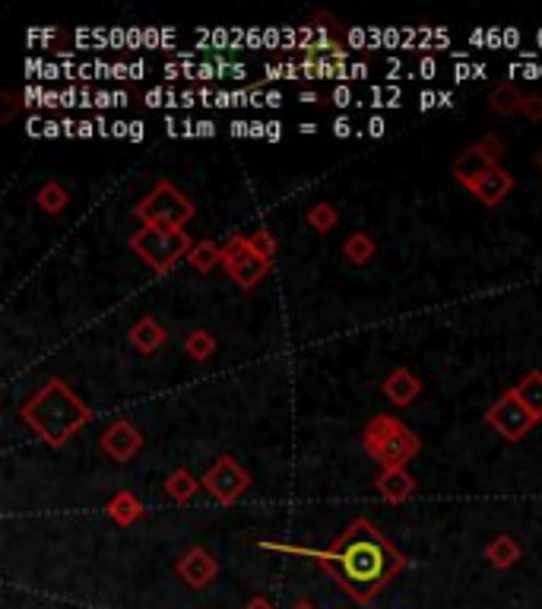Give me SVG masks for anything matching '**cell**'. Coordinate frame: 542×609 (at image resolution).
I'll return each mask as SVG.
<instances>
[{"instance_id": "cell-1", "label": "cell", "mask_w": 542, "mask_h": 609, "mask_svg": "<svg viewBox=\"0 0 542 609\" xmlns=\"http://www.w3.org/2000/svg\"><path fill=\"white\" fill-rule=\"evenodd\" d=\"M308 559L321 565L359 606H368L409 565L403 552L368 518H355L327 549L308 546Z\"/></svg>"}, {"instance_id": "cell-2", "label": "cell", "mask_w": 542, "mask_h": 609, "mask_svg": "<svg viewBox=\"0 0 542 609\" xmlns=\"http://www.w3.org/2000/svg\"><path fill=\"white\" fill-rule=\"evenodd\" d=\"M20 416L48 448H64L83 426L92 422V406L70 391L64 378H48L23 406Z\"/></svg>"}, {"instance_id": "cell-3", "label": "cell", "mask_w": 542, "mask_h": 609, "mask_svg": "<svg viewBox=\"0 0 542 609\" xmlns=\"http://www.w3.org/2000/svg\"><path fill=\"white\" fill-rule=\"evenodd\" d=\"M362 445L365 454L381 464V470H406L409 460H416L422 451V438L406 429L397 416L381 413L365 422L362 429Z\"/></svg>"}, {"instance_id": "cell-4", "label": "cell", "mask_w": 542, "mask_h": 609, "mask_svg": "<svg viewBox=\"0 0 542 609\" xmlns=\"http://www.w3.org/2000/svg\"><path fill=\"white\" fill-rule=\"evenodd\" d=\"M194 248L191 235L184 229L168 226H143L140 232L130 235V251H134L153 273H172L181 257H188Z\"/></svg>"}, {"instance_id": "cell-5", "label": "cell", "mask_w": 542, "mask_h": 609, "mask_svg": "<svg viewBox=\"0 0 542 609\" xmlns=\"http://www.w3.org/2000/svg\"><path fill=\"white\" fill-rule=\"evenodd\" d=\"M137 219H143V226H168V229H184L197 216V207L188 194H181L172 181H159L153 191H149L137 203Z\"/></svg>"}, {"instance_id": "cell-6", "label": "cell", "mask_w": 542, "mask_h": 609, "mask_svg": "<svg viewBox=\"0 0 542 609\" xmlns=\"http://www.w3.org/2000/svg\"><path fill=\"white\" fill-rule=\"evenodd\" d=\"M203 489H207L219 505L229 508L251 489V473L241 467L232 454H219L216 464L203 473Z\"/></svg>"}, {"instance_id": "cell-7", "label": "cell", "mask_w": 542, "mask_h": 609, "mask_svg": "<svg viewBox=\"0 0 542 609\" xmlns=\"http://www.w3.org/2000/svg\"><path fill=\"white\" fill-rule=\"evenodd\" d=\"M485 422H489V426H492L504 441H523V438L533 432V426H536L539 419L527 410V406H523V400L514 394V387H511L508 394H501V397L489 406V413H485Z\"/></svg>"}, {"instance_id": "cell-8", "label": "cell", "mask_w": 542, "mask_h": 609, "mask_svg": "<svg viewBox=\"0 0 542 609\" xmlns=\"http://www.w3.org/2000/svg\"><path fill=\"white\" fill-rule=\"evenodd\" d=\"M222 267L232 276V280L241 286V289H254L264 276L273 270L270 261L264 257H257L251 248H248V235H232L226 245H222Z\"/></svg>"}, {"instance_id": "cell-9", "label": "cell", "mask_w": 542, "mask_h": 609, "mask_svg": "<svg viewBox=\"0 0 542 609\" xmlns=\"http://www.w3.org/2000/svg\"><path fill=\"white\" fill-rule=\"evenodd\" d=\"M504 153V143L501 137L489 134V137H482L476 140L470 150H463L454 162V178L463 184V188H476V184L489 175L492 169H498V159Z\"/></svg>"}, {"instance_id": "cell-10", "label": "cell", "mask_w": 542, "mask_h": 609, "mask_svg": "<svg viewBox=\"0 0 542 609\" xmlns=\"http://www.w3.org/2000/svg\"><path fill=\"white\" fill-rule=\"evenodd\" d=\"M99 448L115 460V464H130L143 451V432L130 419H115L108 422V429L102 432Z\"/></svg>"}, {"instance_id": "cell-11", "label": "cell", "mask_w": 542, "mask_h": 609, "mask_svg": "<svg viewBox=\"0 0 542 609\" xmlns=\"http://www.w3.org/2000/svg\"><path fill=\"white\" fill-rule=\"evenodd\" d=\"M175 575L188 584L191 590H203V587H210L216 578H219V562L210 549H203V546H191L184 556L178 559L175 565Z\"/></svg>"}, {"instance_id": "cell-12", "label": "cell", "mask_w": 542, "mask_h": 609, "mask_svg": "<svg viewBox=\"0 0 542 609\" xmlns=\"http://www.w3.org/2000/svg\"><path fill=\"white\" fill-rule=\"evenodd\" d=\"M514 188H517V178H514L508 169H501V165H498V169H492L489 175H485V178L476 184L473 194H476L479 203H485V207H498V203L508 197Z\"/></svg>"}, {"instance_id": "cell-13", "label": "cell", "mask_w": 542, "mask_h": 609, "mask_svg": "<svg viewBox=\"0 0 542 609\" xmlns=\"http://www.w3.org/2000/svg\"><path fill=\"white\" fill-rule=\"evenodd\" d=\"M127 340H130V346H134V349H140L143 356H153L156 349L165 346L168 330H165L153 315H143L134 327L127 330Z\"/></svg>"}, {"instance_id": "cell-14", "label": "cell", "mask_w": 542, "mask_h": 609, "mask_svg": "<svg viewBox=\"0 0 542 609\" xmlns=\"http://www.w3.org/2000/svg\"><path fill=\"white\" fill-rule=\"evenodd\" d=\"M375 489L384 502L390 505H403L409 495L416 492V479L409 476V470H381L375 479Z\"/></svg>"}, {"instance_id": "cell-15", "label": "cell", "mask_w": 542, "mask_h": 609, "mask_svg": "<svg viewBox=\"0 0 542 609\" xmlns=\"http://www.w3.org/2000/svg\"><path fill=\"white\" fill-rule=\"evenodd\" d=\"M384 394H387L390 403L409 406L422 394V381H419L416 372H409V368H394V372H390L387 381H384Z\"/></svg>"}, {"instance_id": "cell-16", "label": "cell", "mask_w": 542, "mask_h": 609, "mask_svg": "<svg viewBox=\"0 0 542 609\" xmlns=\"http://www.w3.org/2000/svg\"><path fill=\"white\" fill-rule=\"evenodd\" d=\"M143 502L134 495V492H118V495H111L108 498V505H105V514L111 521H115L118 527H130V524H137L143 518Z\"/></svg>"}, {"instance_id": "cell-17", "label": "cell", "mask_w": 542, "mask_h": 609, "mask_svg": "<svg viewBox=\"0 0 542 609\" xmlns=\"http://www.w3.org/2000/svg\"><path fill=\"white\" fill-rule=\"evenodd\" d=\"M485 559H489L495 568L508 571L523 559V546L514 537H508V533H498V537H492L489 546H485Z\"/></svg>"}, {"instance_id": "cell-18", "label": "cell", "mask_w": 542, "mask_h": 609, "mask_svg": "<svg viewBox=\"0 0 542 609\" xmlns=\"http://www.w3.org/2000/svg\"><path fill=\"white\" fill-rule=\"evenodd\" d=\"M523 99H527V92H520L517 83H498L489 92V108L501 118H511L523 112Z\"/></svg>"}, {"instance_id": "cell-19", "label": "cell", "mask_w": 542, "mask_h": 609, "mask_svg": "<svg viewBox=\"0 0 542 609\" xmlns=\"http://www.w3.org/2000/svg\"><path fill=\"white\" fill-rule=\"evenodd\" d=\"M200 486H203V479H197L191 470H175L172 476L165 479V495L178 505H188L191 498L200 492Z\"/></svg>"}, {"instance_id": "cell-20", "label": "cell", "mask_w": 542, "mask_h": 609, "mask_svg": "<svg viewBox=\"0 0 542 609\" xmlns=\"http://www.w3.org/2000/svg\"><path fill=\"white\" fill-rule=\"evenodd\" d=\"M514 394L523 400V406H527L536 419H542V372H539V368H533V372L523 375V381L514 387Z\"/></svg>"}, {"instance_id": "cell-21", "label": "cell", "mask_w": 542, "mask_h": 609, "mask_svg": "<svg viewBox=\"0 0 542 609\" xmlns=\"http://www.w3.org/2000/svg\"><path fill=\"white\" fill-rule=\"evenodd\" d=\"M35 203H39V210L48 213V216H61L67 210L70 203V194L61 181H48L39 188V194H35Z\"/></svg>"}, {"instance_id": "cell-22", "label": "cell", "mask_w": 542, "mask_h": 609, "mask_svg": "<svg viewBox=\"0 0 542 609\" xmlns=\"http://www.w3.org/2000/svg\"><path fill=\"white\" fill-rule=\"evenodd\" d=\"M343 254H346L349 264L365 267L371 257L378 254V245H375V238H371L368 232H352V235L346 238V245H343Z\"/></svg>"}, {"instance_id": "cell-23", "label": "cell", "mask_w": 542, "mask_h": 609, "mask_svg": "<svg viewBox=\"0 0 542 609\" xmlns=\"http://www.w3.org/2000/svg\"><path fill=\"white\" fill-rule=\"evenodd\" d=\"M188 264L200 273H210L213 267L222 264V248L216 242H210V238H203V242H194L191 254H188Z\"/></svg>"}, {"instance_id": "cell-24", "label": "cell", "mask_w": 542, "mask_h": 609, "mask_svg": "<svg viewBox=\"0 0 542 609\" xmlns=\"http://www.w3.org/2000/svg\"><path fill=\"white\" fill-rule=\"evenodd\" d=\"M216 337L210 334V330H191L188 337H184V353H188L194 362H207L216 356Z\"/></svg>"}, {"instance_id": "cell-25", "label": "cell", "mask_w": 542, "mask_h": 609, "mask_svg": "<svg viewBox=\"0 0 542 609\" xmlns=\"http://www.w3.org/2000/svg\"><path fill=\"white\" fill-rule=\"evenodd\" d=\"M308 226L314 232L327 235V232H333L336 226H340V210H336L333 203H314V207L308 210Z\"/></svg>"}, {"instance_id": "cell-26", "label": "cell", "mask_w": 542, "mask_h": 609, "mask_svg": "<svg viewBox=\"0 0 542 609\" xmlns=\"http://www.w3.org/2000/svg\"><path fill=\"white\" fill-rule=\"evenodd\" d=\"M248 248H251L257 257H264V261L273 264V257H276V251H279V242H276V235H273L270 229H257V232L248 235Z\"/></svg>"}, {"instance_id": "cell-27", "label": "cell", "mask_w": 542, "mask_h": 609, "mask_svg": "<svg viewBox=\"0 0 542 609\" xmlns=\"http://www.w3.org/2000/svg\"><path fill=\"white\" fill-rule=\"evenodd\" d=\"M146 105L149 108H162V105H181L178 102V92H172V89H149L146 92Z\"/></svg>"}, {"instance_id": "cell-28", "label": "cell", "mask_w": 542, "mask_h": 609, "mask_svg": "<svg viewBox=\"0 0 542 609\" xmlns=\"http://www.w3.org/2000/svg\"><path fill=\"white\" fill-rule=\"evenodd\" d=\"M520 115L527 118V121H542V96H539V92H527Z\"/></svg>"}, {"instance_id": "cell-29", "label": "cell", "mask_w": 542, "mask_h": 609, "mask_svg": "<svg viewBox=\"0 0 542 609\" xmlns=\"http://www.w3.org/2000/svg\"><path fill=\"white\" fill-rule=\"evenodd\" d=\"M330 102H333L336 108H346V105L352 102V89H349V86H336L333 96H330Z\"/></svg>"}, {"instance_id": "cell-30", "label": "cell", "mask_w": 542, "mask_h": 609, "mask_svg": "<svg viewBox=\"0 0 542 609\" xmlns=\"http://www.w3.org/2000/svg\"><path fill=\"white\" fill-rule=\"evenodd\" d=\"M365 42H368L365 29H355V26H352V29H349V45H352L355 51H365V48H368Z\"/></svg>"}, {"instance_id": "cell-31", "label": "cell", "mask_w": 542, "mask_h": 609, "mask_svg": "<svg viewBox=\"0 0 542 609\" xmlns=\"http://www.w3.org/2000/svg\"><path fill=\"white\" fill-rule=\"evenodd\" d=\"M333 134H336V137H349V134H352V121H349V118H336V121H333Z\"/></svg>"}, {"instance_id": "cell-32", "label": "cell", "mask_w": 542, "mask_h": 609, "mask_svg": "<svg viewBox=\"0 0 542 609\" xmlns=\"http://www.w3.org/2000/svg\"><path fill=\"white\" fill-rule=\"evenodd\" d=\"M111 105H115V92L99 89V92H96V108H111Z\"/></svg>"}, {"instance_id": "cell-33", "label": "cell", "mask_w": 542, "mask_h": 609, "mask_svg": "<svg viewBox=\"0 0 542 609\" xmlns=\"http://www.w3.org/2000/svg\"><path fill=\"white\" fill-rule=\"evenodd\" d=\"M368 77V64L359 61V64H349V80H365Z\"/></svg>"}, {"instance_id": "cell-34", "label": "cell", "mask_w": 542, "mask_h": 609, "mask_svg": "<svg viewBox=\"0 0 542 609\" xmlns=\"http://www.w3.org/2000/svg\"><path fill=\"white\" fill-rule=\"evenodd\" d=\"M419 73H422L425 80H432L435 73H438V64H435L432 58H422V64H419Z\"/></svg>"}, {"instance_id": "cell-35", "label": "cell", "mask_w": 542, "mask_h": 609, "mask_svg": "<svg viewBox=\"0 0 542 609\" xmlns=\"http://www.w3.org/2000/svg\"><path fill=\"white\" fill-rule=\"evenodd\" d=\"M61 105H64V108L80 105V92H77V89H64V92H61Z\"/></svg>"}, {"instance_id": "cell-36", "label": "cell", "mask_w": 542, "mask_h": 609, "mask_svg": "<svg viewBox=\"0 0 542 609\" xmlns=\"http://www.w3.org/2000/svg\"><path fill=\"white\" fill-rule=\"evenodd\" d=\"M45 127H48V121H42V118H29V134H32V137H45Z\"/></svg>"}, {"instance_id": "cell-37", "label": "cell", "mask_w": 542, "mask_h": 609, "mask_svg": "<svg viewBox=\"0 0 542 609\" xmlns=\"http://www.w3.org/2000/svg\"><path fill=\"white\" fill-rule=\"evenodd\" d=\"M127 45L130 48H143V29H127Z\"/></svg>"}, {"instance_id": "cell-38", "label": "cell", "mask_w": 542, "mask_h": 609, "mask_svg": "<svg viewBox=\"0 0 542 609\" xmlns=\"http://www.w3.org/2000/svg\"><path fill=\"white\" fill-rule=\"evenodd\" d=\"M245 609H276L267 597H251L248 603H245Z\"/></svg>"}, {"instance_id": "cell-39", "label": "cell", "mask_w": 542, "mask_h": 609, "mask_svg": "<svg viewBox=\"0 0 542 609\" xmlns=\"http://www.w3.org/2000/svg\"><path fill=\"white\" fill-rule=\"evenodd\" d=\"M96 134H99V127H96V124H92V121H80V137H83V140L96 137Z\"/></svg>"}, {"instance_id": "cell-40", "label": "cell", "mask_w": 542, "mask_h": 609, "mask_svg": "<svg viewBox=\"0 0 542 609\" xmlns=\"http://www.w3.org/2000/svg\"><path fill=\"white\" fill-rule=\"evenodd\" d=\"M127 140H134V143H140V140H143V124H140V121H130Z\"/></svg>"}, {"instance_id": "cell-41", "label": "cell", "mask_w": 542, "mask_h": 609, "mask_svg": "<svg viewBox=\"0 0 542 609\" xmlns=\"http://www.w3.org/2000/svg\"><path fill=\"white\" fill-rule=\"evenodd\" d=\"M368 134H371V137H381V134H384V118H371V121H368Z\"/></svg>"}, {"instance_id": "cell-42", "label": "cell", "mask_w": 542, "mask_h": 609, "mask_svg": "<svg viewBox=\"0 0 542 609\" xmlns=\"http://www.w3.org/2000/svg\"><path fill=\"white\" fill-rule=\"evenodd\" d=\"M194 127H197L200 137H213V134H216V124H213V121H200V124H194Z\"/></svg>"}, {"instance_id": "cell-43", "label": "cell", "mask_w": 542, "mask_h": 609, "mask_svg": "<svg viewBox=\"0 0 542 609\" xmlns=\"http://www.w3.org/2000/svg\"><path fill=\"white\" fill-rule=\"evenodd\" d=\"M127 131H130L127 121H115V124H111V137H127Z\"/></svg>"}, {"instance_id": "cell-44", "label": "cell", "mask_w": 542, "mask_h": 609, "mask_svg": "<svg viewBox=\"0 0 542 609\" xmlns=\"http://www.w3.org/2000/svg\"><path fill=\"white\" fill-rule=\"evenodd\" d=\"M279 137H283V124L270 121V124H267V140H279Z\"/></svg>"}, {"instance_id": "cell-45", "label": "cell", "mask_w": 542, "mask_h": 609, "mask_svg": "<svg viewBox=\"0 0 542 609\" xmlns=\"http://www.w3.org/2000/svg\"><path fill=\"white\" fill-rule=\"evenodd\" d=\"M232 134H235V137H245V134L251 137V124H245V121H235V124H232Z\"/></svg>"}, {"instance_id": "cell-46", "label": "cell", "mask_w": 542, "mask_h": 609, "mask_svg": "<svg viewBox=\"0 0 542 609\" xmlns=\"http://www.w3.org/2000/svg\"><path fill=\"white\" fill-rule=\"evenodd\" d=\"M143 73H146V64H143V61H134V64H130V80H140Z\"/></svg>"}, {"instance_id": "cell-47", "label": "cell", "mask_w": 542, "mask_h": 609, "mask_svg": "<svg viewBox=\"0 0 542 609\" xmlns=\"http://www.w3.org/2000/svg\"><path fill=\"white\" fill-rule=\"evenodd\" d=\"M264 105L279 108V105H283V96H279V92H267V96H264Z\"/></svg>"}, {"instance_id": "cell-48", "label": "cell", "mask_w": 542, "mask_h": 609, "mask_svg": "<svg viewBox=\"0 0 542 609\" xmlns=\"http://www.w3.org/2000/svg\"><path fill=\"white\" fill-rule=\"evenodd\" d=\"M435 102H438L435 92H422V96H419V105H422V108H432Z\"/></svg>"}, {"instance_id": "cell-49", "label": "cell", "mask_w": 542, "mask_h": 609, "mask_svg": "<svg viewBox=\"0 0 542 609\" xmlns=\"http://www.w3.org/2000/svg\"><path fill=\"white\" fill-rule=\"evenodd\" d=\"M58 134H64V127H61L58 121H48V127H45V137H58Z\"/></svg>"}, {"instance_id": "cell-50", "label": "cell", "mask_w": 542, "mask_h": 609, "mask_svg": "<svg viewBox=\"0 0 542 609\" xmlns=\"http://www.w3.org/2000/svg\"><path fill=\"white\" fill-rule=\"evenodd\" d=\"M298 99H302L305 105H317V102H321V96H317V92H302Z\"/></svg>"}, {"instance_id": "cell-51", "label": "cell", "mask_w": 542, "mask_h": 609, "mask_svg": "<svg viewBox=\"0 0 542 609\" xmlns=\"http://www.w3.org/2000/svg\"><path fill=\"white\" fill-rule=\"evenodd\" d=\"M517 39H520V35H517L514 29H511V32H504V45H511V48H514V45H517Z\"/></svg>"}, {"instance_id": "cell-52", "label": "cell", "mask_w": 542, "mask_h": 609, "mask_svg": "<svg viewBox=\"0 0 542 609\" xmlns=\"http://www.w3.org/2000/svg\"><path fill=\"white\" fill-rule=\"evenodd\" d=\"M292 609H317V606H314L311 600H298V603H295Z\"/></svg>"}, {"instance_id": "cell-53", "label": "cell", "mask_w": 542, "mask_h": 609, "mask_svg": "<svg viewBox=\"0 0 542 609\" xmlns=\"http://www.w3.org/2000/svg\"><path fill=\"white\" fill-rule=\"evenodd\" d=\"M536 169H539V175H542V146H539V153H536Z\"/></svg>"}, {"instance_id": "cell-54", "label": "cell", "mask_w": 542, "mask_h": 609, "mask_svg": "<svg viewBox=\"0 0 542 609\" xmlns=\"http://www.w3.org/2000/svg\"><path fill=\"white\" fill-rule=\"evenodd\" d=\"M539 42H542V32H539Z\"/></svg>"}]
</instances>
